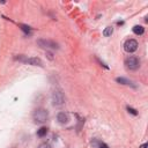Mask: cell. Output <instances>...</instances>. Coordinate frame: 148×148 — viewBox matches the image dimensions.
<instances>
[{
    "label": "cell",
    "mask_w": 148,
    "mask_h": 148,
    "mask_svg": "<svg viewBox=\"0 0 148 148\" xmlns=\"http://www.w3.org/2000/svg\"><path fill=\"white\" fill-rule=\"evenodd\" d=\"M32 118L36 123H39V124H43L49 118V112L46 109H43V108H38L34 111L32 113Z\"/></svg>",
    "instance_id": "cell-1"
},
{
    "label": "cell",
    "mask_w": 148,
    "mask_h": 148,
    "mask_svg": "<svg viewBox=\"0 0 148 148\" xmlns=\"http://www.w3.org/2000/svg\"><path fill=\"white\" fill-rule=\"evenodd\" d=\"M132 30H133V32H134L135 35H138V36H141V35H143V32H145V28H143L142 25H134Z\"/></svg>",
    "instance_id": "cell-9"
},
{
    "label": "cell",
    "mask_w": 148,
    "mask_h": 148,
    "mask_svg": "<svg viewBox=\"0 0 148 148\" xmlns=\"http://www.w3.org/2000/svg\"><path fill=\"white\" fill-rule=\"evenodd\" d=\"M98 148H109V146L106 143H104V142H99L98 143Z\"/></svg>",
    "instance_id": "cell-15"
},
{
    "label": "cell",
    "mask_w": 148,
    "mask_h": 148,
    "mask_svg": "<svg viewBox=\"0 0 148 148\" xmlns=\"http://www.w3.org/2000/svg\"><path fill=\"white\" fill-rule=\"evenodd\" d=\"M38 148H51V146H50L47 142H43V143H40V145L38 146Z\"/></svg>",
    "instance_id": "cell-14"
},
{
    "label": "cell",
    "mask_w": 148,
    "mask_h": 148,
    "mask_svg": "<svg viewBox=\"0 0 148 148\" xmlns=\"http://www.w3.org/2000/svg\"><path fill=\"white\" fill-rule=\"evenodd\" d=\"M125 66H126V68L127 69H130V71H136L139 67H140V60H139V58L138 57H135V56H130V57H127L126 59H125Z\"/></svg>",
    "instance_id": "cell-2"
},
{
    "label": "cell",
    "mask_w": 148,
    "mask_h": 148,
    "mask_svg": "<svg viewBox=\"0 0 148 148\" xmlns=\"http://www.w3.org/2000/svg\"><path fill=\"white\" fill-rule=\"evenodd\" d=\"M138 46H139L138 42H136L135 39H133V38H130V39H127V40L124 43V50H125L126 52H128V53L135 52V51L138 50Z\"/></svg>",
    "instance_id": "cell-4"
},
{
    "label": "cell",
    "mask_w": 148,
    "mask_h": 148,
    "mask_svg": "<svg viewBox=\"0 0 148 148\" xmlns=\"http://www.w3.org/2000/svg\"><path fill=\"white\" fill-rule=\"evenodd\" d=\"M112 32H113V28H112V27H106V28L103 30V36L109 37V36L112 35Z\"/></svg>",
    "instance_id": "cell-11"
},
{
    "label": "cell",
    "mask_w": 148,
    "mask_h": 148,
    "mask_svg": "<svg viewBox=\"0 0 148 148\" xmlns=\"http://www.w3.org/2000/svg\"><path fill=\"white\" fill-rule=\"evenodd\" d=\"M20 27H21V29H22L27 35H30V34H31L30 27H28V25H25V24H20Z\"/></svg>",
    "instance_id": "cell-12"
},
{
    "label": "cell",
    "mask_w": 148,
    "mask_h": 148,
    "mask_svg": "<svg viewBox=\"0 0 148 148\" xmlns=\"http://www.w3.org/2000/svg\"><path fill=\"white\" fill-rule=\"evenodd\" d=\"M116 81H117L118 83H120V84H125V86H132V87H134L133 82H132L131 80H128V79H125V77H117Z\"/></svg>",
    "instance_id": "cell-8"
},
{
    "label": "cell",
    "mask_w": 148,
    "mask_h": 148,
    "mask_svg": "<svg viewBox=\"0 0 148 148\" xmlns=\"http://www.w3.org/2000/svg\"><path fill=\"white\" fill-rule=\"evenodd\" d=\"M22 61H24L25 64L31 65V66H43L42 60L37 57H31V58H28V59H23Z\"/></svg>",
    "instance_id": "cell-7"
},
{
    "label": "cell",
    "mask_w": 148,
    "mask_h": 148,
    "mask_svg": "<svg viewBox=\"0 0 148 148\" xmlns=\"http://www.w3.org/2000/svg\"><path fill=\"white\" fill-rule=\"evenodd\" d=\"M140 148H147V143L145 142L143 145H141V146H140Z\"/></svg>",
    "instance_id": "cell-16"
},
{
    "label": "cell",
    "mask_w": 148,
    "mask_h": 148,
    "mask_svg": "<svg viewBox=\"0 0 148 148\" xmlns=\"http://www.w3.org/2000/svg\"><path fill=\"white\" fill-rule=\"evenodd\" d=\"M127 111H128L130 113H132L133 116H136V114H138L136 110H135V109H133V108H131V106H127Z\"/></svg>",
    "instance_id": "cell-13"
},
{
    "label": "cell",
    "mask_w": 148,
    "mask_h": 148,
    "mask_svg": "<svg viewBox=\"0 0 148 148\" xmlns=\"http://www.w3.org/2000/svg\"><path fill=\"white\" fill-rule=\"evenodd\" d=\"M37 44L40 46V47H44V49H58V43H56L54 40H50V39H44V38H40L37 40Z\"/></svg>",
    "instance_id": "cell-5"
},
{
    "label": "cell",
    "mask_w": 148,
    "mask_h": 148,
    "mask_svg": "<svg viewBox=\"0 0 148 148\" xmlns=\"http://www.w3.org/2000/svg\"><path fill=\"white\" fill-rule=\"evenodd\" d=\"M57 120H58V123H59V124L65 125V124H67V123H68V120H69V116H68V113H67V112L61 111V112H59V113L57 114Z\"/></svg>",
    "instance_id": "cell-6"
},
{
    "label": "cell",
    "mask_w": 148,
    "mask_h": 148,
    "mask_svg": "<svg viewBox=\"0 0 148 148\" xmlns=\"http://www.w3.org/2000/svg\"><path fill=\"white\" fill-rule=\"evenodd\" d=\"M46 134H47V127H45V126H42L39 130H37V135H38V136L43 138V136H45Z\"/></svg>",
    "instance_id": "cell-10"
},
{
    "label": "cell",
    "mask_w": 148,
    "mask_h": 148,
    "mask_svg": "<svg viewBox=\"0 0 148 148\" xmlns=\"http://www.w3.org/2000/svg\"><path fill=\"white\" fill-rule=\"evenodd\" d=\"M51 99H52V104L54 106H60L65 103V96H64V92L59 89H56L53 90L52 95H51Z\"/></svg>",
    "instance_id": "cell-3"
}]
</instances>
